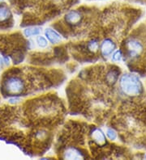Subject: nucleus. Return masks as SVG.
<instances>
[{
  "label": "nucleus",
  "mask_w": 146,
  "mask_h": 160,
  "mask_svg": "<svg viewBox=\"0 0 146 160\" xmlns=\"http://www.w3.org/2000/svg\"><path fill=\"white\" fill-rule=\"evenodd\" d=\"M41 28L39 27H32L28 28L24 30V35L28 37H34V36H38L41 33Z\"/></svg>",
  "instance_id": "nucleus-9"
},
{
  "label": "nucleus",
  "mask_w": 146,
  "mask_h": 160,
  "mask_svg": "<svg viewBox=\"0 0 146 160\" xmlns=\"http://www.w3.org/2000/svg\"><path fill=\"white\" fill-rule=\"evenodd\" d=\"M45 35L48 41L52 44H58L60 42L61 37L60 35L55 32V30H53L51 28H48L45 30Z\"/></svg>",
  "instance_id": "nucleus-7"
},
{
  "label": "nucleus",
  "mask_w": 146,
  "mask_h": 160,
  "mask_svg": "<svg viewBox=\"0 0 146 160\" xmlns=\"http://www.w3.org/2000/svg\"><path fill=\"white\" fill-rule=\"evenodd\" d=\"M82 15L78 11H70L65 16V21L69 24H76L81 20Z\"/></svg>",
  "instance_id": "nucleus-5"
},
{
  "label": "nucleus",
  "mask_w": 146,
  "mask_h": 160,
  "mask_svg": "<svg viewBox=\"0 0 146 160\" xmlns=\"http://www.w3.org/2000/svg\"><path fill=\"white\" fill-rule=\"evenodd\" d=\"M5 87L9 93L19 94L24 90V83L23 80L19 77H10L5 82Z\"/></svg>",
  "instance_id": "nucleus-2"
},
{
  "label": "nucleus",
  "mask_w": 146,
  "mask_h": 160,
  "mask_svg": "<svg viewBox=\"0 0 146 160\" xmlns=\"http://www.w3.org/2000/svg\"><path fill=\"white\" fill-rule=\"evenodd\" d=\"M2 1H3V0H0V2H2Z\"/></svg>",
  "instance_id": "nucleus-19"
},
{
  "label": "nucleus",
  "mask_w": 146,
  "mask_h": 160,
  "mask_svg": "<svg viewBox=\"0 0 146 160\" xmlns=\"http://www.w3.org/2000/svg\"><path fill=\"white\" fill-rule=\"evenodd\" d=\"M117 78H118V76L116 75L115 71H111V72H109L106 76V79L109 82H115Z\"/></svg>",
  "instance_id": "nucleus-13"
},
{
  "label": "nucleus",
  "mask_w": 146,
  "mask_h": 160,
  "mask_svg": "<svg viewBox=\"0 0 146 160\" xmlns=\"http://www.w3.org/2000/svg\"><path fill=\"white\" fill-rule=\"evenodd\" d=\"M127 49L131 58H136L142 53L144 46L138 40L131 39L127 43Z\"/></svg>",
  "instance_id": "nucleus-3"
},
{
  "label": "nucleus",
  "mask_w": 146,
  "mask_h": 160,
  "mask_svg": "<svg viewBox=\"0 0 146 160\" xmlns=\"http://www.w3.org/2000/svg\"><path fill=\"white\" fill-rule=\"evenodd\" d=\"M122 57H123L122 52L120 50H116L112 55V60L115 61V62H118V61L121 60Z\"/></svg>",
  "instance_id": "nucleus-15"
},
{
  "label": "nucleus",
  "mask_w": 146,
  "mask_h": 160,
  "mask_svg": "<svg viewBox=\"0 0 146 160\" xmlns=\"http://www.w3.org/2000/svg\"><path fill=\"white\" fill-rule=\"evenodd\" d=\"M8 101H9V103H16L19 101V98H18V97L11 98V99H9V100H8Z\"/></svg>",
  "instance_id": "nucleus-16"
},
{
  "label": "nucleus",
  "mask_w": 146,
  "mask_h": 160,
  "mask_svg": "<svg viewBox=\"0 0 146 160\" xmlns=\"http://www.w3.org/2000/svg\"><path fill=\"white\" fill-rule=\"evenodd\" d=\"M91 138L94 140V142H95L98 145L104 144V143H105V140H106L103 132L97 128L93 129V131L91 132Z\"/></svg>",
  "instance_id": "nucleus-6"
},
{
  "label": "nucleus",
  "mask_w": 146,
  "mask_h": 160,
  "mask_svg": "<svg viewBox=\"0 0 146 160\" xmlns=\"http://www.w3.org/2000/svg\"><path fill=\"white\" fill-rule=\"evenodd\" d=\"M11 16V12L6 6H0V22L5 21Z\"/></svg>",
  "instance_id": "nucleus-10"
},
{
  "label": "nucleus",
  "mask_w": 146,
  "mask_h": 160,
  "mask_svg": "<svg viewBox=\"0 0 146 160\" xmlns=\"http://www.w3.org/2000/svg\"><path fill=\"white\" fill-rule=\"evenodd\" d=\"M36 41H37V44L38 45V46L41 47V48H46L48 45V41L42 36H38L37 37V39H36Z\"/></svg>",
  "instance_id": "nucleus-11"
},
{
  "label": "nucleus",
  "mask_w": 146,
  "mask_h": 160,
  "mask_svg": "<svg viewBox=\"0 0 146 160\" xmlns=\"http://www.w3.org/2000/svg\"><path fill=\"white\" fill-rule=\"evenodd\" d=\"M107 138L111 141H115L117 138V133L113 129H108L106 130Z\"/></svg>",
  "instance_id": "nucleus-12"
},
{
  "label": "nucleus",
  "mask_w": 146,
  "mask_h": 160,
  "mask_svg": "<svg viewBox=\"0 0 146 160\" xmlns=\"http://www.w3.org/2000/svg\"><path fill=\"white\" fill-rule=\"evenodd\" d=\"M115 49V45L113 41L109 38L104 40L101 44V53L104 57H107L114 52Z\"/></svg>",
  "instance_id": "nucleus-4"
},
{
  "label": "nucleus",
  "mask_w": 146,
  "mask_h": 160,
  "mask_svg": "<svg viewBox=\"0 0 146 160\" xmlns=\"http://www.w3.org/2000/svg\"><path fill=\"white\" fill-rule=\"evenodd\" d=\"M98 46H99L98 42H97V41H96V40H93V41H91L89 43V45H88L89 49L92 51L97 50V49H98Z\"/></svg>",
  "instance_id": "nucleus-14"
},
{
  "label": "nucleus",
  "mask_w": 146,
  "mask_h": 160,
  "mask_svg": "<svg viewBox=\"0 0 146 160\" xmlns=\"http://www.w3.org/2000/svg\"><path fill=\"white\" fill-rule=\"evenodd\" d=\"M122 92L129 96H136L142 92V84L137 76L132 74H125L119 80Z\"/></svg>",
  "instance_id": "nucleus-1"
},
{
  "label": "nucleus",
  "mask_w": 146,
  "mask_h": 160,
  "mask_svg": "<svg viewBox=\"0 0 146 160\" xmlns=\"http://www.w3.org/2000/svg\"><path fill=\"white\" fill-rule=\"evenodd\" d=\"M3 60L4 62L6 63V64H8V63H9V58H4Z\"/></svg>",
  "instance_id": "nucleus-17"
},
{
  "label": "nucleus",
  "mask_w": 146,
  "mask_h": 160,
  "mask_svg": "<svg viewBox=\"0 0 146 160\" xmlns=\"http://www.w3.org/2000/svg\"><path fill=\"white\" fill-rule=\"evenodd\" d=\"M2 62H3V59L1 58H0V65L2 64Z\"/></svg>",
  "instance_id": "nucleus-18"
},
{
  "label": "nucleus",
  "mask_w": 146,
  "mask_h": 160,
  "mask_svg": "<svg viewBox=\"0 0 146 160\" xmlns=\"http://www.w3.org/2000/svg\"><path fill=\"white\" fill-rule=\"evenodd\" d=\"M64 158L68 159H80L83 158V155L76 148L70 147L64 153Z\"/></svg>",
  "instance_id": "nucleus-8"
}]
</instances>
